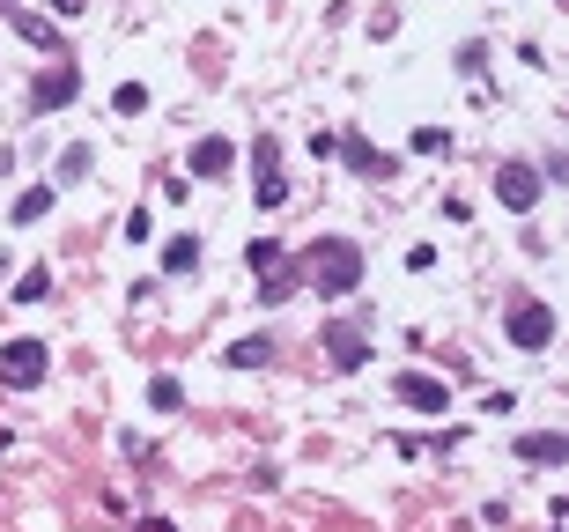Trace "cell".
<instances>
[{
	"label": "cell",
	"instance_id": "6da1fadb",
	"mask_svg": "<svg viewBox=\"0 0 569 532\" xmlns=\"http://www.w3.org/2000/svg\"><path fill=\"white\" fill-rule=\"evenodd\" d=\"M311 281H318L326 303L355 296V289H363V244H355V237H318L311 244Z\"/></svg>",
	"mask_w": 569,
	"mask_h": 532
},
{
	"label": "cell",
	"instance_id": "7a4b0ae2",
	"mask_svg": "<svg viewBox=\"0 0 569 532\" xmlns=\"http://www.w3.org/2000/svg\"><path fill=\"white\" fill-rule=\"evenodd\" d=\"M503 333H510V348H525V355L555 348V303L547 296H510L503 303Z\"/></svg>",
	"mask_w": 569,
	"mask_h": 532
},
{
	"label": "cell",
	"instance_id": "3957f363",
	"mask_svg": "<svg viewBox=\"0 0 569 532\" xmlns=\"http://www.w3.org/2000/svg\"><path fill=\"white\" fill-rule=\"evenodd\" d=\"M326 363L340 377L370 370V311H348V318H326Z\"/></svg>",
	"mask_w": 569,
	"mask_h": 532
},
{
	"label": "cell",
	"instance_id": "277c9868",
	"mask_svg": "<svg viewBox=\"0 0 569 532\" xmlns=\"http://www.w3.org/2000/svg\"><path fill=\"white\" fill-rule=\"evenodd\" d=\"M547 193V178H540V163H525V156H510L496 163V207H510V215H533Z\"/></svg>",
	"mask_w": 569,
	"mask_h": 532
},
{
	"label": "cell",
	"instance_id": "5b68a950",
	"mask_svg": "<svg viewBox=\"0 0 569 532\" xmlns=\"http://www.w3.org/2000/svg\"><path fill=\"white\" fill-rule=\"evenodd\" d=\"M45 377H52L45 340H8V348H0V385L8 392H30V385H45Z\"/></svg>",
	"mask_w": 569,
	"mask_h": 532
},
{
	"label": "cell",
	"instance_id": "8992f818",
	"mask_svg": "<svg viewBox=\"0 0 569 532\" xmlns=\"http://www.w3.org/2000/svg\"><path fill=\"white\" fill-rule=\"evenodd\" d=\"M74 97H82V67H37L30 74V111H67Z\"/></svg>",
	"mask_w": 569,
	"mask_h": 532
},
{
	"label": "cell",
	"instance_id": "52a82bcc",
	"mask_svg": "<svg viewBox=\"0 0 569 532\" xmlns=\"http://www.w3.org/2000/svg\"><path fill=\"white\" fill-rule=\"evenodd\" d=\"M392 399L414 407V414H451V385L429 377V370H400V377H392Z\"/></svg>",
	"mask_w": 569,
	"mask_h": 532
},
{
	"label": "cell",
	"instance_id": "ba28073f",
	"mask_svg": "<svg viewBox=\"0 0 569 532\" xmlns=\"http://www.w3.org/2000/svg\"><path fill=\"white\" fill-rule=\"evenodd\" d=\"M252 170H259V185H252L259 207H281V200H289V178H281V148H274V133H259V141H252Z\"/></svg>",
	"mask_w": 569,
	"mask_h": 532
},
{
	"label": "cell",
	"instance_id": "9c48e42d",
	"mask_svg": "<svg viewBox=\"0 0 569 532\" xmlns=\"http://www.w3.org/2000/svg\"><path fill=\"white\" fill-rule=\"evenodd\" d=\"M230 163H237L230 133H200V141L185 148V170H193V178H230Z\"/></svg>",
	"mask_w": 569,
	"mask_h": 532
},
{
	"label": "cell",
	"instance_id": "30bf717a",
	"mask_svg": "<svg viewBox=\"0 0 569 532\" xmlns=\"http://www.w3.org/2000/svg\"><path fill=\"white\" fill-rule=\"evenodd\" d=\"M333 156L348 163V170H363V178H392V170H400V163L385 156V148H370L355 126H348V133H333Z\"/></svg>",
	"mask_w": 569,
	"mask_h": 532
},
{
	"label": "cell",
	"instance_id": "8fae6325",
	"mask_svg": "<svg viewBox=\"0 0 569 532\" xmlns=\"http://www.w3.org/2000/svg\"><path fill=\"white\" fill-rule=\"evenodd\" d=\"M274 355H281V348H274V326H267V333H244V340H230V348H222V363H230V370H267Z\"/></svg>",
	"mask_w": 569,
	"mask_h": 532
},
{
	"label": "cell",
	"instance_id": "7c38bea8",
	"mask_svg": "<svg viewBox=\"0 0 569 532\" xmlns=\"http://www.w3.org/2000/svg\"><path fill=\"white\" fill-rule=\"evenodd\" d=\"M518 459H525V466H562V459H569V436H562V429H525V436H518Z\"/></svg>",
	"mask_w": 569,
	"mask_h": 532
},
{
	"label": "cell",
	"instance_id": "4fadbf2b",
	"mask_svg": "<svg viewBox=\"0 0 569 532\" xmlns=\"http://www.w3.org/2000/svg\"><path fill=\"white\" fill-rule=\"evenodd\" d=\"M193 266H200V237L178 230V237L163 244V274H193Z\"/></svg>",
	"mask_w": 569,
	"mask_h": 532
},
{
	"label": "cell",
	"instance_id": "5bb4252c",
	"mask_svg": "<svg viewBox=\"0 0 569 532\" xmlns=\"http://www.w3.org/2000/svg\"><path fill=\"white\" fill-rule=\"evenodd\" d=\"M244 259H252V274L267 281V274H289V252H281L274 237H259V244H244Z\"/></svg>",
	"mask_w": 569,
	"mask_h": 532
},
{
	"label": "cell",
	"instance_id": "9a60e30c",
	"mask_svg": "<svg viewBox=\"0 0 569 532\" xmlns=\"http://www.w3.org/2000/svg\"><path fill=\"white\" fill-rule=\"evenodd\" d=\"M8 215H15V222L30 230L37 215H52V185H30V193H15V207H8Z\"/></svg>",
	"mask_w": 569,
	"mask_h": 532
},
{
	"label": "cell",
	"instance_id": "2e32d148",
	"mask_svg": "<svg viewBox=\"0 0 569 532\" xmlns=\"http://www.w3.org/2000/svg\"><path fill=\"white\" fill-rule=\"evenodd\" d=\"M89 170H97V148H89V141H74L67 156H60V185H82Z\"/></svg>",
	"mask_w": 569,
	"mask_h": 532
},
{
	"label": "cell",
	"instance_id": "e0dca14e",
	"mask_svg": "<svg viewBox=\"0 0 569 532\" xmlns=\"http://www.w3.org/2000/svg\"><path fill=\"white\" fill-rule=\"evenodd\" d=\"M148 407H156V414H178V407H185V385H178V377H148Z\"/></svg>",
	"mask_w": 569,
	"mask_h": 532
},
{
	"label": "cell",
	"instance_id": "ac0fdd59",
	"mask_svg": "<svg viewBox=\"0 0 569 532\" xmlns=\"http://www.w3.org/2000/svg\"><path fill=\"white\" fill-rule=\"evenodd\" d=\"M111 111H119V119H141V111H148V89H141V82H119V89H111Z\"/></svg>",
	"mask_w": 569,
	"mask_h": 532
},
{
	"label": "cell",
	"instance_id": "d6986e66",
	"mask_svg": "<svg viewBox=\"0 0 569 532\" xmlns=\"http://www.w3.org/2000/svg\"><path fill=\"white\" fill-rule=\"evenodd\" d=\"M451 67H459V74H473V82H481V67H488V45H481V37H466V45L451 52Z\"/></svg>",
	"mask_w": 569,
	"mask_h": 532
},
{
	"label": "cell",
	"instance_id": "ffe728a7",
	"mask_svg": "<svg viewBox=\"0 0 569 532\" xmlns=\"http://www.w3.org/2000/svg\"><path fill=\"white\" fill-rule=\"evenodd\" d=\"M45 296H52V274H45V266H30V274L15 281V303H45Z\"/></svg>",
	"mask_w": 569,
	"mask_h": 532
},
{
	"label": "cell",
	"instance_id": "44dd1931",
	"mask_svg": "<svg viewBox=\"0 0 569 532\" xmlns=\"http://www.w3.org/2000/svg\"><path fill=\"white\" fill-rule=\"evenodd\" d=\"M289 289H296V266H289V274H267V281H259V303L274 311V303H289Z\"/></svg>",
	"mask_w": 569,
	"mask_h": 532
},
{
	"label": "cell",
	"instance_id": "7402d4cb",
	"mask_svg": "<svg viewBox=\"0 0 569 532\" xmlns=\"http://www.w3.org/2000/svg\"><path fill=\"white\" fill-rule=\"evenodd\" d=\"M8 23H15V30H23V37H30V45H52V23H37V15H30V8H15V15H8Z\"/></svg>",
	"mask_w": 569,
	"mask_h": 532
},
{
	"label": "cell",
	"instance_id": "603a6c76",
	"mask_svg": "<svg viewBox=\"0 0 569 532\" xmlns=\"http://www.w3.org/2000/svg\"><path fill=\"white\" fill-rule=\"evenodd\" d=\"M414 148H422V156H444L451 133H444V126H414Z\"/></svg>",
	"mask_w": 569,
	"mask_h": 532
},
{
	"label": "cell",
	"instance_id": "cb8c5ba5",
	"mask_svg": "<svg viewBox=\"0 0 569 532\" xmlns=\"http://www.w3.org/2000/svg\"><path fill=\"white\" fill-rule=\"evenodd\" d=\"M134 532H178V525H170V518H141Z\"/></svg>",
	"mask_w": 569,
	"mask_h": 532
},
{
	"label": "cell",
	"instance_id": "d4e9b609",
	"mask_svg": "<svg viewBox=\"0 0 569 532\" xmlns=\"http://www.w3.org/2000/svg\"><path fill=\"white\" fill-rule=\"evenodd\" d=\"M52 8H60V15H82V0H52Z\"/></svg>",
	"mask_w": 569,
	"mask_h": 532
},
{
	"label": "cell",
	"instance_id": "484cf974",
	"mask_svg": "<svg viewBox=\"0 0 569 532\" xmlns=\"http://www.w3.org/2000/svg\"><path fill=\"white\" fill-rule=\"evenodd\" d=\"M8 15H15V0H0V23H8Z\"/></svg>",
	"mask_w": 569,
	"mask_h": 532
}]
</instances>
